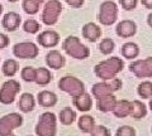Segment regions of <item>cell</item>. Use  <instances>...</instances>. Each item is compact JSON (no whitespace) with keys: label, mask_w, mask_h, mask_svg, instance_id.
I'll use <instances>...</instances> for the list:
<instances>
[{"label":"cell","mask_w":152,"mask_h":136,"mask_svg":"<svg viewBox=\"0 0 152 136\" xmlns=\"http://www.w3.org/2000/svg\"><path fill=\"white\" fill-rule=\"evenodd\" d=\"M102 34H103L102 27L99 24H96V23L89 22V23H86V24H84L83 28H81L83 38H85L88 42H91V43L98 42L102 38Z\"/></svg>","instance_id":"cell-13"},{"label":"cell","mask_w":152,"mask_h":136,"mask_svg":"<svg viewBox=\"0 0 152 136\" xmlns=\"http://www.w3.org/2000/svg\"><path fill=\"white\" fill-rule=\"evenodd\" d=\"M23 122H24V119L18 112H10L8 115H4L0 119V136L13 134V131L20 127Z\"/></svg>","instance_id":"cell-9"},{"label":"cell","mask_w":152,"mask_h":136,"mask_svg":"<svg viewBox=\"0 0 152 136\" xmlns=\"http://www.w3.org/2000/svg\"><path fill=\"white\" fill-rule=\"evenodd\" d=\"M151 132H152V127H151Z\"/></svg>","instance_id":"cell-45"},{"label":"cell","mask_w":152,"mask_h":136,"mask_svg":"<svg viewBox=\"0 0 152 136\" xmlns=\"http://www.w3.org/2000/svg\"><path fill=\"white\" fill-rule=\"evenodd\" d=\"M7 1H9V3H17V1H19V0H7Z\"/></svg>","instance_id":"cell-42"},{"label":"cell","mask_w":152,"mask_h":136,"mask_svg":"<svg viewBox=\"0 0 152 136\" xmlns=\"http://www.w3.org/2000/svg\"><path fill=\"white\" fill-rule=\"evenodd\" d=\"M119 5L126 12H132L138 5V0H119Z\"/></svg>","instance_id":"cell-35"},{"label":"cell","mask_w":152,"mask_h":136,"mask_svg":"<svg viewBox=\"0 0 152 136\" xmlns=\"http://www.w3.org/2000/svg\"><path fill=\"white\" fill-rule=\"evenodd\" d=\"M46 1V0H23L22 8L23 12L28 15H36V14L41 10V5Z\"/></svg>","instance_id":"cell-28"},{"label":"cell","mask_w":152,"mask_h":136,"mask_svg":"<svg viewBox=\"0 0 152 136\" xmlns=\"http://www.w3.org/2000/svg\"><path fill=\"white\" fill-rule=\"evenodd\" d=\"M148 109L152 111V97L150 98V101H148Z\"/></svg>","instance_id":"cell-40"},{"label":"cell","mask_w":152,"mask_h":136,"mask_svg":"<svg viewBox=\"0 0 152 136\" xmlns=\"http://www.w3.org/2000/svg\"><path fill=\"white\" fill-rule=\"evenodd\" d=\"M140 52H141L140 47L134 42H127L121 48L122 57L124 59H129V60H134L140 55Z\"/></svg>","instance_id":"cell-20"},{"label":"cell","mask_w":152,"mask_h":136,"mask_svg":"<svg viewBox=\"0 0 152 136\" xmlns=\"http://www.w3.org/2000/svg\"><path fill=\"white\" fill-rule=\"evenodd\" d=\"M72 105L80 112H88L93 107V96L91 93H88L85 91L79 96L72 97Z\"/></svg>","instance_id":"cell-16"},{"label":"cell","mask_w":152,"mask_h":136,"mask_svg":"<svg viewBox=\"0 0 152 136\" xmlns=\"http://www.w3.org/2000/svg\"><path fill=\"white\" fill-rule=\"evenodd\" d=\"M90 136H112L110 131L104 125H95V127L90 132Z\"/></svg>","instance_id":"cell-34"},{"label":"cell","mask_w":152,"mask_h":136,"mask_svg":"<svg viewBox=\"0 0 152 136\" xmlns=\"http://www.w3.org/2000/svg\"><path fill=\"white\" fill-rule=\"evenodd\" d=\"M118 19V5L113 0H105L100 4L98 13V22L104 27L113 25Z\"/></svg>","instance_id":"cell-5"},{"label":"cell","mask_w":152,"mask_h":136,"mask_svg":"<svg viewBox=\"0 0 152 136\" xmlns=\"http://www.w3.org/2000/svg\"><path fill=\"white\" fill-rule=\"evenodd\" d=\"M20 23H22V18L18 13L15 12H9L7 13L1 19V27L4 28L5 32L13 33L18 30L20 28Z\"/></svg>","instance_id":"cell-14"},{"label":"cell","mask_w":152,"mask_h":136,"mask_svg":"<svg viewBox=\"0 0 152 136\" xmlns=\"http://www.w3.org/2000/svg\"><path fill=\"white\" fill-rule=\"evenodd\" d=\"M18 107H19V110H20V112H23V114H29V112H32L36 107L34 96L29 92L22 93L20 97H19V101H18Z\"/></svg>","instance_id":"cell-19"},{"label":"cell","mask_w":152,"mask_h":136,"mask_svg":"<svg viewBox=\"0 0 152 136\" xmlns=\"http://www.w3.org/2000/svg\"><path fill=\"white\" fill-rule=\"evenodd\" d=\"M66 3L69 4V5L71 8H75V9H79V8H81L84 5V3H85V0H65Z\"/></svg>","instance_id":"cell-37"},{"label":"cell","mask_w":152,"mask_h":136,"mask_svg":"<svg viewBox=\"0 0 152 136\" xmlns=\"http://www.w3.org/2000/svg\"><path fill=\"white\" fill-rule=\"evenodd\" d=\"M19 93H20V83L17 79H8L0 87V104H13Z\"/></svg>","instance_id":"cell-7"},{"label":"cell","mask_w":152,"mask_h":136,"mask_svg":"<svg viewBox=\"0 0 152 136\" xmlns=\"http://www.w3.org/2000/svg\"><path fill=\"white\" fill-rule=\"evenodd\" d=\"M132 110V102L128 100H118L117 105L113 110V115L118 117V119H124L131 115Z\"/></svg>","instance_id":"cell-22"},{"label":"cell","mask_w":152,"mask_h":136,"mask_svg":"<svg viewBox=\"0 0 152 136\" xmlns=\"http://www.w3.org/2000/svg\"><path fill=\"white\" fill-rule=\"evenodd\" d=\"M46 64L47 67L51 68V69H61L64 68V65L66 63V58L61 54L60 50H56V49H51L48 53L46 54Z\"/></svg>","instance_id":"cell-15"},{"label":"cell","mask_w":152,"mask_h":136,"mask_svg":"<svg viewBox=\"0 0 152 136\" xmlns=\"http://www.w3.org/2000/svg\"><path fill=\"white\" fill-rule=\"evenodd\" d=\"M136 135H137L136 129L132 127L129 125L119 126L115 131V136H136Z\"/></svg>","instance_id":"cell-33"},{"label":"cell","mask_w":152,"mask_h":136,"mask_svg":"<svg viewBox=\"0 0 152 136\" xmlns=\"http://www.w3.org/2000/svg\"><path fill=\"white\" fill-rule=\"evenodd\" d=\"M58 88L62 92H66L67 95H70L71 97H75L85 92V83L77 77L66 74V76L60 78Z\"/></svg>","instance_id":"cell-6"},{"label":"cell","mask_w":152,"mask_h":136,"mask_svg":"<svg viewBox=\"0 0 152 136\" xmlns=\"http://www.w3.org/2000/svg\"><path fill=\"white\" fill-rule=\"evenodd\" d=\"M123 69H124V60L119 57H110L95 65L94 73L102 81H112Z\"/></svg>","instance_id":"cell-1"},{"label":"cell","mask_w":152,"mask_h":136,"mask_svg":"<svg viewBox=\"0 0 152 136\" xmlns=\"http://www.w3.org/2000/svg\"><path fill=\"white\" fill-rule=\"evenodd\" d=\"M19 72V62L17 59L8 58L1 64V73L5 77H14Z\"/></svg>","instance_id":"cell-26"},{"label":"cell","mask_w":152,"mask_h":136,"mask_svg":"<svg viewBox=\"0 0 152 136\" xmlns=\"http://www.w3.org/2000/svg\"><path fill=\"white\" fill-rule=\"evenodd\" d=\"M61 37L60 34L53 29H46L38 33L37 35V43L42 48H55L60 44Z\"/></svg>","instance_id":"cell-11"},{"label":"cell","mask_w":152,"mask_h":136,"mask_svg":"<svg viewBox=\"0 0 152 136\" xmlns=\"http://www.w3.org/2000/svg\"><path fill=\"white\" fill-rule=\"evenodd\" d=\"M109 95H114V90L112 87L110 81H100L98 83L93 84L91 87V96L94 98H102Z\"/></svg>","instance_id":"cell-18"},{"label":"cell","mask_w":152,"mask_h":136,"mask_svg":"<svg viewBox=\"0 0 152 136\" xmlns=\"http://www.w3.org/2000/svg\"><path fill=\"white\" fill-rule=\"evenodd\" d=\"M137 33V24L134 20L131 19H123L115 27V34L123 39H128L134 37Z\"/></svg>","instance_id":"cell-12"},{"label":"cell","mask_w":152,"mask_h":136,"mask_svg":"<svg viewBox=\"0 0 152 136\" xmlns=\"http://www.w3.org/2000/svg\"><path fill=\"white\" fill-rule=\"evenodd\" d=\"M137 95L140 96L142 100H150L152 97V82L146 79L142 81L138 86H137Z\"/></svg>","instance_id":"cell-29"},{"label":"cell","mask_w":152,"mask_h":136,"mask_svg":"<svg viewBox=\"0 0 152 136\" xmlns=\"http://www.w3.org/2000/svg\"><path fill=\"white\" fill-rule=\"evenodd\" d=\"M9 44H10V38L5 33H0V50L8 48Z\"/></svg>","instance_id":"cell-36"},{"label":"cell","mask_w":152,"mask_h":136,"mask_svg":"<svg viewBox=\"0 0 152 136\" xmlns=\"http://www.w3.org/2000/svg\"><path fill=\"white\" fill-rule=\"evenodd\" d=\"M141 4L143 5L146 9H148V10H152V0H140Z\"/></svg>","instance_id":"cell-38"},{"label":"cell","mask_w":152,"mask_h":136,"mask_svg":"<svg viewBox=\"0 0 152 136\" xmlns=\"http://www.w3.org/2000/svg\"><path fill=\"white\" fill-rule=\"evenodd\" d=\"M95 119L91 115H83L80 119H77V127L84 134H90L95 127Z\"/></svg>","instance_id":"cell-27"},{"label":"cell","mask_w":152,"mask_h":136,"mask_svg":"<svg viewBox=\"0 0 152 136\" xmlns=\"http://www.w3.org/2000/svg\"><path fill=\"white\" fill-rule=\"evenodd\" d=\"M117 97L114 95H109L105 97H102V98H98L96 100V109L100 111V112H113L114 107L117 105Z\"/></svg>","instance_id":"cell-21"},{"label":"cell","mask_w":152,"mask_h":136,"mask_svg":"<svg viewBox=\"0 0 152 136\" xmlns=\"http://www.w3.org/2000/svg\"><path fill=\"white\" fill-rule=\"evenodd\" d=\"M76 119H77V114H76V111L72 110L71 107H64L62 110L60 111V114H58V120L61 125H64V126H70V125H72Z\"/></svg>","instance_id":"cell-25"},{"label":"cell","mask_w":152,"mask_h":136,"mask_svg":"<svg viewBox=\"0 0 152 136\" xmlns=\"http://www.w3.org/2000/svg\"><path fill=\"white\" fill-rule=\"evenodd\" d=\"M53 79V74L51 73V69L50 68H46V67H39V68H36V79L34 82L38 84V86H42L45 87L47 84H50Z\"/></svg>","instance_id":"cell-23"},{"label":"cell","mask_w":152,"mask_h":136,"mask_svg":"<svg viewBox=\"0 0 152 136\" xmlns=\"http://www.w3.org/2000/svg\"><path fill=\"white\" fill-rule=\"evenodd\" d=\"M57 101H58V97L55 92L48 91V90H42L38 92L37 95V102L38 105L43 109H51L57 105Z\"/></svg>","instance_id":"cell-17"},{"label":"cell","mask_w":152,"mask_h":136,"mask_svg":"<svg viewBox=\"0 0 152 136\" xmlns=\"http://www.w3.org/2000/svg\"><path fill=\"white\" fill-rule=\"evenodd\" d=\"M62 9L64 6L60 0H48L45 4L43 10L41 13V22L47 27L55 25L60 19Z\"/></svg>","instance_id":"cell-4"},{"label":"cell","mask_w":152,"mask_h":136,"mask_svg":"<svg viewBox=\"0 0 152 136\" xmlns=\"http://www.w3.org/2000/svg\"><path fill=\"white\" fill-rule=\"evenodd\" d=\"M128 68L137 78H152V57L132 60Z\"/></svg>","instance_id":"cell-10"},{"label":"cell","mask_w":152,"mask_h":136,"mask_svg":"<svg viewBox=\"0 0 152 136\" xmlns=\"http://www.w3.org/2000/svg\"><path fill=\"white\" fill-rule=\"evenodd\" d=\"M22 28L28 34H37V33L41 32V23L31 18V19L24 20V23L22 24Z\"/></svg>","instance_id":"cell-31"},{"label":"cell","mask_w":152,"mask_h":136,"mask_svg":"<svg viewBox=\"0 0 152 136\" xmlns=\"http://www.w3.org/2000/svg\"><path fill=\"white\" fill-rule=\"evenodd\" d=\"M20 78L24 82H28V83L34 82V79H36V68L31 67V65H26V67H23L22 71H20Z\"/></svg>","instance_id":"cell-32"},{"label":"cell","mask_w":152,"mask_h":136,"mask_svg":"<svg viewBox=\"0 0 152 136\" xmlns=\"http://www.w3.org/2000/svg\"><path fill=\"white\" fill-rule=\"evenodd\" d=\"M132 102V110H131V117L134 120H141L147 116V105L141 100H133Z\"/></svg>","instance_id":"cell-24"},{"label":"cell","mask_w":152,"mask_h":136,"mask_svg":"<svg viewBox=\"0 0 152 136\" xmlns=\"http://www.w3.org/2000/svg\"><path fill=\"white\" fill-rule=\"evenodd\" d=\"M62 50L69 55V57L74 59H86L90 57V49L88 45H85L81 43L79 37L75 35H69L62 40Z\"/></svg>","instance_id":"cell-2"},{"label":"cell","mask_w":152,"mask_h":136,"mask_svg":"<svg viewBox=\"0 0 152 136\" xmlns=\"http://www.w3.org/2000/svg\"><path fill=\"white\" fill-rule=\"evenodd\" d=\"M26 136H32V135H26Z\"/></svg>","instance_id":"cell-44"},{"label":"cell","mask_w":152,"mask_h":136,"mask_svg":"<svg viewBox=\"0 0 152 136\" xmlns=\"http://www.w3.org/2000/svg\"><path fill=\"white\" fill-rule=\"evenodd\" d=\"M98 49L102 54L109 55L114 52V49H115V42H114L112 38H103L98 45Z\"/></svg>","instance_id":"cell-30"},{"label":"cell","mask_w":152,"mask_h":136,"mask_svg":"<svg viewBox=\"0 0 152 136\" xmlns=\"http://www.w3.org/2000/svg\"><path fill=\"white\" fill-rule=\"evenodd\" d=\"M13 55L19 59H36L39 54V48L33 42H19L13 45Z\"/></svg>","instance_id":"cell-8"},{"label":"cell","mask_w":152,"mask_h":136,"mask_svg":"<svg viewBox=\"0 0 152 136\" xmlns=\"http://www.w3.org/2000/svg\"><path fill=\"white\" fill-rule=\"evenodd\" d=\"M5 136H17V135H14V134H10V135H5Z\"/></svg>","instance_id":"cell-43"},{"label":"cell","mask_w":152,"mask_h":136,"mask_svg":"<svg viewBox=\"0 0 152 136\" xmlns=\"http://www.w3.org/2000/svg\"><path fill=\"white\" fill-rule=\"evenodd\" d=\"M3 10H4V8H3L1 4H0V17H1V14H3Z\"/></svg>","instance_id":"cell-41"},{"label":"cell","mask_w":152,"mask_h":136,"mask_svg":"<svg viewBox=\"0 0 152 136\" xmlns=\"http://www.w3.org/2000/svg\"><path fill=\"white\" fill-rule=\"evenodd\" d=\"M147 24H148V27L152 29V12L147 15Z\"/></svg>","instance_id":"cell-39"},{"label":"cell","mask_w":152,"mask_h":136,"mask_svg":"<svg viewBox=\"0 0 152 136\" xmlns=\"http://www.w3.org/2000/svg\"><path fill=\"white\" fill-rule=\"evenodd\" d=\"M57 116L51 111H46L39 115L38 122L36 125L37 136H56L57 135Z\"/></svg>","instance_id":"cell-3"}]
</instances>
